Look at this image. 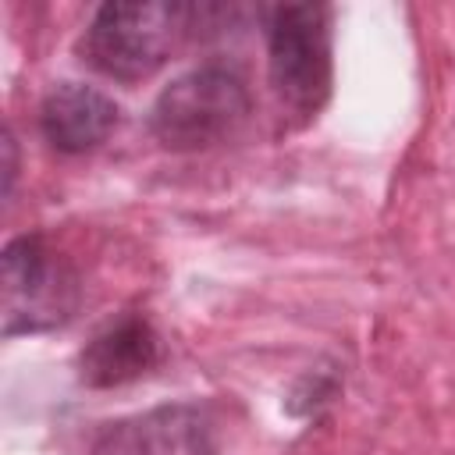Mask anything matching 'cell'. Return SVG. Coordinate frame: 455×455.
I'll use <instances>...</instances> for the list:
<instances>
[{
    "instance_id": "cell-1",
    "label": "cell",
    "mask_w": 455,
    "mask_h": 455,
    "mask_svg": "<svg viewBox=\"0 0 455 455\" xmlns=\"http://www.w3.org/2000/svg\"><path fill=\"white\" fill-rule=\"evenodd\" d=\"M249 85L228 64H199L174 78L153 103L149 128L160 146L192 153L224 142L249 117Z\"/></svg>"
},
{
    "instance_id": "cell-2",
    "label": "cell",
    "mask_w": 455,
    "mask_h": 455,
    "mask_svg": "<svg viewBox=\"0 0 455 455\" xmlns=\"http://www.w3.org/2000/svg\"><path fill=\"white\" fill-rule=\"evenodd\" d=\"M188 7L167 0L103 4L85 28L82 53L96 71L110 78L139 82L174 53L188 28Z\"/></svg>"
},
{
    "instance_id": "cell-3",
    "label": "cell",
    "mask_w": 455,
    "mask_h": 455,
    "mask_svg": "<svg viewBox=\"0 0 455 455\" xmlns=\"http://www.w3.org/2000/svg\"><path fill=\"white\" fill-rule=\"evenodd\" d=\"M78 274L39 235H21L4 249V334L60 327L78 309Z\"/></svg>"
},
{
    "instance_id": "cell-4",
    "label": "cell",
    "mask_w": 455,
    "mask_h": 455,
    "mask_svg": "<svg viewBox=\"0 0 455 455\" xmlns=\"http://www.w3.org/2000/svg\"><path fill=\"white\" fill-rule=\"evenodd\" d=\"M270 82L295 110H316L331 92V11L323 4H281L267 18Z\"/></svg>"
},
{
    "instance_id": "cell-5",
    "label": "cell",
    "mask_w": 455,
    "mask_h": 455,
    "mask_svg": "<svg viewBox=\"0 0 455 455\" xmlns=\"http://www.w3.org/2000/svg\"><path fill=\"white\" fill-rule=\"evenodd\" d=\"M89 455H217L213 419L203 405H156L107 427Z\"/></svg>"
},
{
    "instance_id": "cell-6",
    "label": "cell",
    "mask_w": 455,
    "mask_h": 455,
    "mask_svg": "<svg viewBox=\"0 0 455 455\" xmlns=\"http://www.w3.org/2000/svg\"><path fill=\"white\" fill-rule=\"evenodd\" d=\"M39 128L60 153H85L117 128V103L82 82H64L46 92L39 107Z\"/></svg>"
},
{
    "instance_id": "cell-7",
    "label": "cell",
    "mask_w": 455,
    "mask_h": 455,
    "mask_svg": "<svg viewBox=\"0 0 455 455\" xmlns=\"http://www.w3.org/2000/svg\"><path fill=\"white\" fill-rule=\"evenodd\" d=\"M160 359V338L149 320L128 313L103 327L78 355V377L89 387H114L142 377Z\"/></svg>"
}]
</instances>
